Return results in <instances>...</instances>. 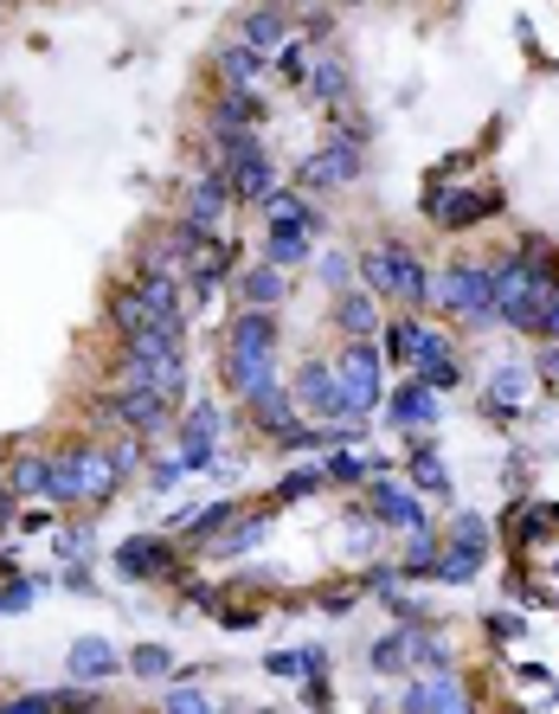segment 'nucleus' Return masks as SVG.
<instances>
[{
  "label": "nucleus",
  "instance_id": "nucleus-1",
  "mask_svg": "<svg viewBox=\"0 0 559 714\" xmlns=\"http://www.w3.org/2000/svg\"><path fill=\"white\" fill-rule=\"evenodd\" d=\"M116 490V464L110 457H97V451H77V457H59L52 470H46V502H97Z\"/></svg>",
  "mask_w": 559,
  "mask_h": 714
},
{
  "label": "nucleus",
  "instance_id": "nucleus-2",
  "mask_svg": "<svg viewBox=\"0 0 559 714\" xmlns=\"http://www.w3.org/2000/svg\"><path fill=\"white\" fill-rule=\"evenodd\" d=\"M495 316L501 322H514V329H534L541 322V296H547V278L527 264V258H508V264H495Z\"/></svg>",
  "mask_w": 559,
  "mask_h": 714
},
{
  "label": "nucleus",
  "instance_id": "nucleus-3",
  "mask_svg": "<svg viewBox=\"0 0 559 714\" xmlns=\"http://www.w3.org/2000/svg\"><path fill=\"white\" fill-rule=\"evenodd\" d=\"M380 348H367V342H348V355L335 360V386H341V399H348V419L360 413H373L380 406Z\"/></svg>",
  "mask_w": 559,
  "mask_h": 714
},
{
  "label": "nucleus",
  "instance_id": "nucleus-4",
  "mask_svg": "<svg viewBox=\"0 0 559 714\" xmlns=\"http://www.w3.org/2000/svg\"><path fill=\"white\" fill-rule=\"evenodd\" d=\"M360 271H367V278H373L380 290H393L399 303H412V309H419V303H424V290H431V284H424V264L412 258V251H406V245L367 251V258H360Z\"/></svg>",
  "mask_w": 559,
  "mask_h": 714
},
{
  "label": "nucleus",
  "instance_id": "nucleus-5",
  "mask_svg": "<svg viewBox=\"0 0 559 714\" xmlns=\"http://www.w3.org/2000/svg\"><path fill=\"white\" fill-rule=\"evenodd\" d=\"M386 360H406V367H431V360H457L450 355V342L431 329V322H393V335H386Z\"/></svg>",
  "mask_w": 559,
  "mask_h": 714
},
{
  "label": "nucleus",
  "instance_id": "nucleus-6",
  "mask_svg": "<svg viewBox=\"0 0 559 714\" xmlns=\"http://www.w3.org/2000/svg\"><path fill=\"white\" fill-rule=\"evenodd\" d=\"M501 207V194L483 187V194H450L444 181H431V194H424V213L437 219V225H476V219H489Z\"/></svg>",
  "mask_w": 559,
  "mask_h": 714
},
{
  "label": "nucleus",
  "instance_id": "nucleus-7",
  "mask_svg": "<svg viewBox=\"0 0 559 714\" xmlns=\"http://www.w3.org/2000/svg\"><path fill=\"white\" fill-rule=\"evenodd\" d=\"M444 309H463V316H495V278L489 271H476V264H457V271H444Z\"/></svg>",
  "mask_w": 559,
  "mask_h": 714
},
{
  "label": "nucleus",
  "instance_id": "nucleus-8",
  "mask_svg": "<svg viewBox=\"0 0 559 714\" xmlns=\"http://www.w3.org/2000/svg\"><path fill=\"white\" fill-rule=\"evenodd\" d=\"M174 399L167 393H154V386H123V399L103 413V419H129L136 431H167L174 426V413H167Z\"/></svg>",
  "mask_w": 559,
  "mask_h": 714
},
{
  "label": "nucleus",
  "instance_id": "nucleus-9",
  "mask_svg": "<svg viewBox=\"0 0 559 714\" xmlns=\"http://www.w3.org/2000/svg\"><path fill=\"white\" fill-rule=\"evenodd\" d=\"M353 168H360V148H353V136H341V143H328L322 155L302 161V187H348Z\"/></svg>",
  "mask_w": 559,
  "mask_h": 714
},
{
  "label": "nucleus",
  "instance_id": "nucleus-10",
  "mask_svg": "<svg viewBox=\"0 0 559 714\" xmlns=\"http://www.w3.org/2000/svg\"><path fill=\"white\" fill-rule=\"evenodd\" d=\"M296 399L315 413V419H348V399H341V386H335V367H302L296 373Z\"/></svg>",
  "mask_w": 559,
  "mask_h": 714
},
{
  "label": "nucleus",
  "instance_id": "nucleus-11",
  "mask_svg": "<svg viewBox=\"0 0 559 714\" xmlns=\"http://www.w3.org/2000/svg\"><path fill=\"white\" fill-rule=\"evenodd\" d=\"M212 444H219V406H194L181 426V470H212Z\"/></svg>",
  "mask_w": 559,
  "mask_h": 714
},
{
  "label": "nucleus",
  "instance_id": "nucleus-12",
  "mask_svg": "<svg viewBox=\"0 0 559 714\" xmlns=\"http://www.w3.org/2000/svg\"><path fill=\"white\" fill-rule=\"evenodd\" d=\"M116 567L136 573V579H167V573H174V547L154 541V534H136V541L116 547Z\"/></svg>",
  "mask_w": 559,
  "mask_h": 714
},
{
  "label": "nucleus",
  "instance_id": "nucleus-13",
  "mask_svg": "<svg viewBox=\"0 0 559 714\" xmlns=\"http://www.w3.org/2000/svg\"><path fill=\"white\" fill-rule=\"evenodd\" d=\"M367 508H373V515H380L386 528H412V534L424 528V502H419V496H406L399 483H373Z\"/></svg>",
  "mask_w": 559,
  "mask_h": 714
},
{
  "label": "nucleus",
  "instance_id": "nucleus-14",
  "mask_svg": "<svg viewBox=\"0 0 559 714\" xmlns=\"http://www.w3.org/2000/svg\"><path fill=\"white\" fill-rule=\"evenodd\" d=\"M225 200H232L225 174H207V181H194V187H187V219H181V225H194V232H212V225H219V213H225Z\"/></svg>",
  "mask_w": 559,
  "mask_h": 714
},
{
  "label": "nucleus",
  "instance_id": "nucleus-15",
  "mask_svg": "<svg viewBox=\"0 0 559 714\" xmlns=\"http://www.w3.org/2000/svg\"><path fill=\"white\" fill-rule=\"evenodd\" d=\"M116 669H123V656H116L103 638L71 643V676H77V682H103V676H116Z\"/></svg>",
  "mask_w": 559,
  "mask_h": 714
},
{
  "label": "nucleus",
  "instance_id": "nucleus-16",
  "mask_svg": "<svg viewBox=\"0 0 559 714\" xmlns=\"http://www.w3.org/2000/svg\"><path fill=\"white\" fill-rule=\"evenodd\" d=\"M437 419V393L424 386V380H406L399 393H393V426H406V431H419Z\"/></svg>",
  "mask_w": 559,
  "mask_h": 714
},
{
  "label": "nucleus",
  "instance_id": "nucleus-17",
  "mask_svg": "<svg viewBox=\"0 0 559 714\" xmlns=\"http://www.w3.org/2000/svg\"><path fill=\"white\" fill-rule=\"evenodd\" d=\"M271 335H277V322L264 309H245L232 322V355H271Z\"/></svg>",
  "mask_w": 559,
  "mask_h": 714
},
{
  "label": "nucleus",
  "instance_id": "nucleus-18",
  "mask_svg": "<svg viewBox=\"0 0 559 714\" xmlns=\"http://www.w3.org/2000/svg\"><path fill=\"white\" fill-rule=\"evenodd\" d=\"M110 322H116L129 342L148 335V290H141V284L136 290H116V296H110Z\"/></svg>",
  "mask_w": 559,
  "mask_h": 714
},
{
  "label": "nucleus",
  "instance_id": "nucleus-19",
  "mask_svg": "<svg viewBox=\"0 0 559 714\" xmlns=\"http://www.w3.org/2000/svg\"><path fill=\"white\" fill-rule=\"evenodd\" d=\"M521 399H527V367H501V373L489 380V413L495 419H508Z\"/></svg>",
  "mask_w": 559,
  "mask_h": 714
},
{
  "label": "nucleus",
  "instance_id": "nucleus-20",
  "mask_svg": "<svg viewBox=\"0 0 559 714\" xmlns=\"http://www.w3.org/2000/svg\"><path fill=\"white\" fill-rule=\"evenodd\" d=\"M258 116H264V103H258L251 90H225L219 110H212V130H245V123H258Z\"/></svg>",
  "mask_w": 559,
  "mask_h": 714
},
{
  "label": "nucleus",
  "instance_id": "nucleus-21",
  "mask_svg": "<svg viewBox=\"0 0 559 714\" xmlns=\"http://www.w3.org/2000/svg\"><path fill=\"white\" fill-rule=\"evenodd\" d=\"M289 39V26H283V13H271V7H258V13H245V46L251 52H271V46H283Z\"/></svg>",
  "mask_w": 559,
  "mask_h": 714
},
{
  "label": "nucleus",
  "instance_id": "nucleus-22",
  "mask_svg": "<svg viewBox=\"0 0 559 714\" xmlns=\"http://www.w3.org/2000/svg\"><path fill=\"white\" fill-rule=\"evenodd\" d=\"M309 97L341 103V97H348V65H341V59H315V65H309Z\"/></svg>",
  "mask_w": 559,
  "mask_h": 714
},
{
  "label": "nucleus",
  "instance_id": "nucleus-23",
  "mask_svg": "<svg viewBox=\"0 0 559 714\" xmlns=\"http://www.w3.org/2000/svg\"><path fill=\"white\" fill-rule=\"evenodd\" d=\"M238 290H245V303H251V309H271V303H283V271L277 264H264V271H245V278H238Z\"/></svg>",
  "mask_w": 559,
  "mask_h": 714
},
{
  "label": "nucleus",
  "instance_id": "nucleus-24",
  "mask_svg": "<svg viewBox=\"0 0 559 714\" xmlns=\"http://www.w3.org/2000/svg\"><path fill=\"white\" fill-rule=\"evenodd\" d=\"M335 322L348 329L353 342H367V335L380 329V309H373V296H341V309H335Z\"/></svg>",
  "mask_w": 559,
  "mask_h": 714
},
{
  "label": "nucleus",
  "instance_id": "nucleus-25",
  "mask_svg": "<svg viewBox=\"0 0 559 714\" xmlns=\"http://www.w3.org/2000/svg\"><path fill=\"white\" fill-rule=\"evenodd\" d=\"M264 251H271V264H302V258H309V232H302V225H271V245H264Z\"/></svg>",
  "mask_w": 559,
  "mask_h": 714
},
{
  "label": "nucleus",
  "instance_id": "nucleus-26",
  "mask_svg": "<svg viewBox=\"0 0 559 714\" xmlns=\"http://www.w3.org/2000/svg\"><path fill=\"white\" fill-rule=\"evenodd\" d=\"M258 65H264V52H251V46H225V52H219V72H225L232 90H245V84L258 77Z\"/></svg>",
  "mask_w": 559,
  "mask_h": 714
},
{
  "label": "nucleus",
  "instance_id": "nucleus-27",
  "mask_svg": "<svg viewBox=\"0 0 559 714\" xmlns=\"http://www.w3.org/2000/svg\"><path fill=\"white\" fill-rule=\"evenodd\" d=\"M251 406H258V426L277 431V438H289V399H283V386H264V393H251Z\"/></svg>",
  "mask_w": 559,
  "mask_h": 714
},
{
  "label": "nucleus",
  "instance_id": "nucleus-28",
  "mask_svg": "<svg viewBox=\"0 0 559 714\" xmlns=\"http://www.w3.org/2000/svg\"><path fill=\"white\" fill-rule=\"evenodd\" d=\"M264 213H271V225H302V232H315V213L302 207V194H271Z\"/></svg>",
  "mask_w": 559,
  "mask_h": 714
},
{
  "label": "nucleus",
  "instance_id": "nucleus-29",
  "mask_svg": "<svg viewBox=\"0 0 559 714\" xmlns=\"http://www.w3.org/2000/svg\"><path fill=\"white\" fill-rule=\"evenodd\" d=\"M476 567H483V554H470V547H444L437 554V579H450V586H463V579H476Z\"/></svg>",
  "mask_w": 559,
  "mask_h": 714
},
{
  "label": "nucleus",
  "instance_id": "nucleus-30",
  "mask_svg": "<svg viewBox=\"0 0 559 714\" xmlns=\"http://www.w3.org/2000/svg\"><path fill=\"white\" fill-rule=\"evenodd\" d=\"M450 547L489 554V521H483V515H457V528H450Z\"/></svg>",
  "mask_w": 559,
  "mask_h": 714
},
{
  "label": "nucleus",
  "instance_id": "nucleus-31",
  "mask_svg": "<svg viewBox=\"0 0 559 714\" xmlns=\"http://www.w3.org/2000/svg\"><path fill=\"white\" fill-rule=\"evenodd\" d=\"M225 515H232V502H212V508H187L181 534H219V528H225Z\"/></svg>",
  "mask_w": 559,
  "mask_h": 714
},
{
  "label": "nucleus",
  "instance_id": "nucleus-32",
  "mask_svg": "<svg viewBox=\"0 0 559 714\" xmlns=\"http://www.w3.org/2000/svg\"><path fill=\"white\" fill-rule=\"evenodd\" d=\"M13 490H26V496H39L46 490V457H13Z\"/></svg>",
  "mask_w": 559,
  "mask_h": 714
},
{
  "label": "nucleus",
  "instance_id": "nucleus-33",
  "mask_svg": "<svg viewBox=\"0 0 559 714\" xmlns=\"http://www.w3.org/2000/svg\"><path fill=\"white\" fill-rule=\"evenodd\" d=\"M412 477H419V483L431 490V496H444V490H450V477H444V464H437V451H419V457H412Z\"/></svg>",
  "mask_w": 559,
  "mask_h": 714
},
{
  "label": "nucleus",
  "instance_id": "nucleus-34",
  "mask_svg": "<svg viewBox=\"0 0 559 714\" xmlns=\"http://www.w3.org/2000/svg\"><path fill=\"white\" fill-rule=\"evenodd\" d=\"M431 567H437V541L419 528V541H412V554H406V567H399V573H406V579H424Z\"/></svg>",
  "mask_w": 559,
  "mask_h": 714
},
{
  "label": "nucleus",
  "instance_id": "nucleus-35",
  "mask_svg": "<svg viewBox=\"0 0 559 714\" xmlns=\"http://www.w3.org/2000/svg\"><path fill=\"white\" fill-rule=\"evenodd\" d=\"M129 669H136V676H167V669H174V656H167L161 643H141L136 656H129Z\"/></svg>",
  "mask_w": 559,
  "mask_h": 714
},
{
  "label": "nucleus",
  "instance_id": "nucleus-36",
  "mask_svg": "<svg viewBox=\"0 0 559 714\" xmlns=\"http://www.w3.org/2000/svg\"><path fill=\"white\" fill-rule=\"evenodd\" d=\"M367 470H380V457H353V451H341V457L328 464V477H335V483H360Z\"/></svg>",
  "mask_w": 559,
  "mask_h": 714
},
{
  "label": "nucleus",
  "instance_id": "nucleus-37",
  "mask_svg": "<svg viewBox=\"0 0 559 714\" xmlns=\"http://www.w3.org/2000/svg\"><path fill=\"white\" fill-rule=\"evenodd\" d=\"M419 380L431 386V393H444V386H457V380H463V367H457V360H431V367H419Z\"/></svg>",
  "mask_w": 559,
  "mask_h": 714
},
{
  "label": "nucleus",
  "instance_id": "nucleus-38",
  "mask_svg": "<svg viewBox=\"0 0 559 714\" xmlns=\"http://www.w3.org/2000/svg\"><path fill=\"white\" fill-rule=\"evenodd\" d=\"M167 714H212V702L200 695V689L181 682V689H167Z\"/></svg>",
  "mask_w": 559,
  "mask_h": 714
},
{
  "label": "nucleus",
  "instance_id": "nucleus-39",
  "mask_svg": "<svg viewBox=\"0 0 559 714\" xmlns=\"http://www.w3.org/2000/svg\"><path fill=\"white\" fill-rule=\"evenodd\" d=\"M258 541H264V515H258V521H238V528L225 534V554H238V547H258Z\"/></svg>",
  "mask_w": 559,
  "mask_h": 714
},
{
  "label": "nucleus",
  "instance_id": "nucleus-40",
  "mask_svg": "<svg viewBox=\"0 0 559 714\" xmlns=\"http://www.w3.org/2000/svg\"><path fill=\"white\" fill-rule=\"evenodd\" d=\"M373 663H380V669H399V663H406V631L386 638V643H373Z\"/></svg>",
  "mask_w": 559,
  "mask_h": 714
},
{
  "label": "nucleus",
  "instance_id": "nucleus-41",
  "mask_svg": "<svg viewBox=\"0 0 559 714\" xmlns=\"http://www.w3.org/2000/svg\"><path fill=\"white\" fill-rule=\"evenodd\" d=\"M97 709V695H84V689H65V695H52V714H90Z\"/></svg>",
  "mask_w": 559,
  "mask_h": 714
},
{
  "label": "nucleus",
  "instance_id": "nucleus-42",
  "mask_svg": "<svg viewBox=\"0 0 559 714\" xmlns=\"http://www.w3.org/2000/svg\"><path fill=\"white\" fill-rule=\"evenodd\" d=\"M322 477H328V470H289V477H283V496H302V490H322Z\"/></svg>",
  "mask_w": 559,
  "mask_h": 714
},
{
  "label": "nucleus",
  "instance_id": "nucleus-43",
  "mask_svg": "<svg viewBox=\"0 0 559 714\" xmlns=\"http://www.w3.org/2000/svg\"><path fill=\"white\" fill-rule=\"evenodd\" d=\"M0 714H52V695H26V702H7Z\"/></svg>",
  "mask_w": 559,
  "mask_h": 714
},
{
  "label": "nucleus",
  "instance_id": "nucleus-44",
  "mask_svg": "<svg viewBox=\"0 0 559 714\" xmlns=\"http://www.w3.org/2000/svg\"><path fill=\"white\" fill-rule=\"evenodd\" d=\"M541 373H547V380H559V342H547V355H541Z\"/></svg>",
  "mask_w": 559,
  "mask_h": 714
},
{
  "label": "nucleus",
  "instance_id": "nucleus-45",
  "mask_svg": "<svg viewBox=\"0 0 559 714\" xmlns=\"http://www.w3.org/2000/svg\"><path fill=\"white\" fill-rule=\"evenodd\" d=\"M7 521H13V496H7V490H0V528H7Z\"/></svg>",
  "mask_w": 559,
  "mask_h": 714
}]
</instances>
